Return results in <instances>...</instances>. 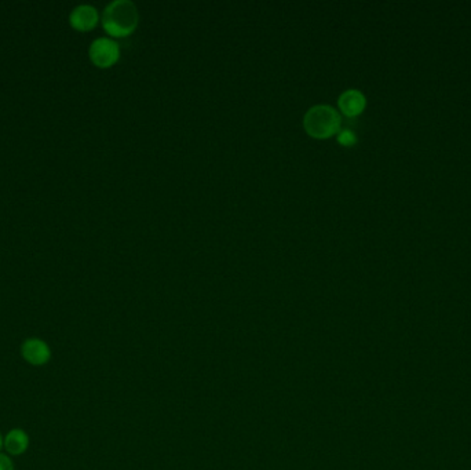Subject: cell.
I'll return each instance as SVG.
<instances>
[{"mask_svg":"<svg viewBox=\"0 0 471 470\" xmlns=\"http://www.w3.org/2000/svg\"><path fill=\"white\" fill-rule=\"evenodd\" d=\"M140 14L131 0H113L102 14L104 29L115 37H124L133 33L138 25Z\"/></svg>","mask_w":471,"mask_h":470,"instance_id":"obj_1","label":"cell"},{"mask_svg":"<svg viewBox=\"0 0 471 470\" xmlns=\"http://www.w3.org/2000/svg\"><path fill=\"white\" fill-rule=\"evenodd\" d=\"M340 115L331 105H314L304 116L306 133L317 140H325L338 134L340 132Z\"/></svg>","mask_w":471,"mask_h":470,"instance_id":"obj_2","label":"cell"},{"mask_svg":"<svg viewBox=\"0 0 471 470\" xmlns=\"http://www.w3.org/2000/svg\"><path fill=\"white\" fill-rule=\"evenodd\" d=\"M91 62L98 68H109L120 58L119 44L109 37L95 39L89 50Z\"/></svg>","mask_w":471,"mask_h":470,"instance_id":"obj_3","label":"cell"},{"mask_svg":"<svg viewBox=\"0 0 471 470\" xmlns=\"http://www.w3.org/2000/svg\"><path fill=\"white\" fill-rule=\"evenodd\" d=\"M22 357L32 365L47 364L51 359V350L48 345L39 338H29L22 343Z\"/></svg>","mask_w":471,"mask_h":470,"instance_id":"obj_4","label":"cell"},{"mask_svg":"<svg viewBox=\"0 0 471 470\" xmlns=\"http://www.w3.org/2000/svg\"><path fill=\"white\" fill-rule=\"evenodd\" d=\"M338 105L339 109L342 111V114L347 118H354L357 115H360L367 105V100L365 96L355 90V89H350L346 90L340 94L339 100H338Z\"/></svg>","mask_w":471,"mask_h":470,"instance_id":"obj_5","label":"cell"},{"mask_svg":"<svg viewBox=\"0 0 471 470\" xmlns=\"http://www.w3.org/2000/svg\"><path fill=\"white\" fill-rule=\"evenodd\" d=\"M69 21H71V25L76 30L86 32V30L93 29L97 25V22H98V11H97L95 7H93L90 4L77 6L72 11V14L69 17Z\"/></svg>","mask_w":471,"mask_h":470,"instance_id":"obj_6","label":"cell"},{"mask_svg":"<svg viewBox=\"0 0 471 470\" xmlns=\"http://www.w3.org/2000/svg\"><path fill=\"white\" fill-rule=\"evenodd\" d=\"M29 446L28 435L21 429L11 431L4 439V447L11 455H21L26 451Z\"/></svg>","mask_w":471,"mask_h":470,"instance_id":"obj_7","label":"cell"},{"mask_svg":"<svg viewBox=\"0 0 471 470\" xmlns=\"http://www.w3.org/2000/svg\"><path fill=\"white\" fill-rule=\"evenodd\" d=\"M336 140H338V143H339L340 145H343V147H353V145L357 143L355 134H354L351 130H349V129L340 130V132L338 133V136H336Z\"/></svg>","mask_w":471,"mask_h":470,"instance_id":"obj_8","label":"cell"},{"mask_svg":"<svg viewBox=\"0 0 471 470\" xmlns=\"http://www.w3.org/2000/svg\"><path fill=\"white\" fill-rule=\"evenodd\" d=\"M0 470H14L12 462L4 454H0Z\"/></svg>","mask_w":471,"mask_h":470,"instance_id":"obj_9","label":"cell"},{"mask_svg":"<svg viewBox=\"0 0 471 470\" xmlns=\"http://www.w3.org/2000/svg\"><path fill=\"white\" fill-rule=\"evenodd\" d=\"M1 446H3V440H1V435H0V449H1Z\"/></svg>","mask_w":471,"mask_h":470,"instance_id":"obj_10","label":"cell"}]
</instances>
